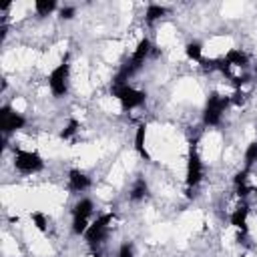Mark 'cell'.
Returning a JSON list of instances; mask_svg holds the SVG:
<instances>
[{
    "label": "cell",
    "instance_id": "obj_1",
    "mask_svg": "<svg viewBox=\"0 0 257 257\" xmlns=\"http://www.w3.org/2000/svg\"><path fill=\"white\" fill-rule=\"evenodd\" d=\"M110 92H112V96L118 98L122 110H133V108L141 106V104L147 100V94H145L143 90H137V88L128 86L126 82H124V84H116V82H112Z\"/></svg>",
    "mask_w": 257,
    "mask_h": 257
},
{
    "label": "cell",
    "instance_id": "obj_2",
    "mask_svg": "<svg viewBox=\"0 0 257 257\" xmlns=\"http://www.w3.org/2000/svg\"><path fill=\"white\" fill-rule=\"evenodd\" d=\"M14 167L24 173V175H30V173H38L44 169V161L38 153H32V151H22V149H14Z\"/></svg>",
    "mask_w": 257,
    "mask_h": 257
},
{
    "label": "cell",
    "instance_id": "obj_3",
    "mask_svg": "<svg viewBox=\"0 0 257 257\" xmlns=\"http://www.w3.org/2000/svg\"><path fill=\"white\" fill-rule=\"evenodd\" d=\"M48 84L54 96H64L68 90V54H64V58L60 60V64L56 68H52L50 76H48Z\"/></svg>",
    "mask_w": 257,
    "mask_h": 257
},
{
    "label": "cell",
    "instance_id": "obj_4",
    "mask_svg": "<svg viewBox=\"0 0 257 257\" xmlns=\"http://www.w3.org/2000/svg\"><path fill=\"white\" fill-rule=\"evenodd\" d=\"M229 104V98L227 96H221L217 92H211L209 98H207V106H205V112H203V120L205 124H219L225 108Z\"/></svg>",
    "mask_w": 257,
    "mask_h": 257
},
{
    "label": "cell",
    "instance_id": "obj_5",
    "mask_svg": "<svg viewBox=\"0 0 257 257\" xmlns=\"http://www.w3.org/2000/svg\"><path fill=\"white\" fill-rule=\"evenodd\" d=\"M92 213V201L90 199H80L74 209H72V231L76 235H84L88 229V217Z\"/></svg>",
    "mask_w": 257,
    "mask_h": 257
},
{
    "label": "cell",
    "instance_id": "obj_6",
    "mask_svg": "<svg viewBox=\"0 0 257 257\" xmlns=\"http://www.w3.org/2000/svg\"><path fill=\"white\" fill-rule=\"evenodd\" d=\"M112 221V213H104L100 215L96 221H92L84 233V239L88 245H96V243H102L108 235V223Z\"/></svg>",
    "mask_w": 257,
    "mask_h": 257
},
{
    "label": "cell",
    "instance_id": "obj_7",
    "mask_svg": "<svg viewBox=\"0 0 257 257\" xmlns=\"http://www.w3.org/2000/svg\"><path fill=\"white\" fill-rule=\"evenodd\" d=\"M26 124V120H24V116L22 114H18V112H14L12 110V106H2L0 108V128H2V133L4 135H10V133H14V131H18V128H22Z\"/></svg>",
    "mask_w": 257,
    "mask_h": 257
},
{
    "label": "cell",
    "instance_id": "obj_8",
    "mask_svg": "<svg viewBox=\"0 0 257 257\" xmlns=\"http://www.w3.org/2000/svg\"><path fill=\"white\" fill-rule=\"evenodd\" d=\"M203 179V163L197 155V149L195 145H191L189 149V161H187V185L189 187H195L199 185Z\"/></svg>",
    "mask_w": 257,
    "mask_h": 257
},
{
    "label": "cell",
    "instance_id": "obj_9",
    "mask_svg": "<svg viewBox=\"0 0 257 257\" xmlns=\"http://www.w3.org/2000/svg\"><path fill=\"white\" fill-rule=\"evenodd\" d=\"M68 185H70V191H74V193H82V191H86V189L90 187V179H88L84 173L72 169V171L68 173Z\"/></svg>",
    "mask_w": 257,
    "mask_h": 257
},
{
    "label": "cell",
    "instance_id": "obj_10",
    "mask_svg": "<svg viewBox=\"0 0 257 257\" xmlns=\"http://www.w3.org/2000/svg\"><path fill=\"white\" fill-rule=\"evenodd\" d=\"M247 215H249V207L247 205H239L231 213V225L235 229H239L241 233H247Z\"/></svg>",
    "mask_w": 257,
    "mask_h": 257
},
{
    "label": "cell",
    "instance_id": "obj_11",
    "mask_svg": "<svg viewBox=\"0 0 257 257\" xmlns=\"http://www.w3.org/2000/svg\"><path fill=\"white\" fill-rule=\"evenodd\" d=\"M145 137H147V124H139L135 133V149L145 161H151V155L147 153V147H145Z\"/></svg>",
    "mask_w": 257,
    "mask_h": 257
},
{
    "label": "cell",
    "instance_id": "obj_12",
    "mask_svg": "<svg viewBox=\"0 0 257 257\" xmlns=\"http://www.w3.org/2000/svg\"><path fill=\"white\" fill-rule=\"evenodd\" d=\"M225 60L231 64V66H239V68H245L249 64V56L245 52H241L239 48H233L225 54Z\"/></svg>",
    "mask_w": 257,
    "mask_h": 257
},
{
    "label": "cell",
    "instance_id": "obj_13",
    "mask_svg": "<svg viewBox=\"0 0 257 257\" xmlns=\"http://www.w3.org/2000/svg\"><path fill=\"white\" fill-rule=\"evenodd\" d=\"M147 195H149V185H147V181H145V179H137L135 185H133V189H131V201H141V199H145Z\"/></svg>",
    "mask_w": 257,
    "mask_h": 257
},
{
    "label": "cell",
    "instance_id": "obj_14",
    "mask_svg": "<svg viewBox=\"0 0 257 257\" xmlns=\"http://www.w3.org/2000/svg\"><path fill=\"white\" fill-rule=\"evenodd\" d=\"M165 14H167V8H165V6H159V4H149L145 18H147V22H149V24H153L155 20H159V18H161V16H165Z\"/></svg>",
    "mask_w": 257,
    "mask_h": 257
},
{
    "label": "cell",
    "instance_id": "obj_15",
    "mask_svg": "<svg viewBox=\"0 0 257 257\" xmlns=\"http://www.w3.org/2000/svg\"><path fill=\"white\" fill-rule=\"evenodd\" d=\"M185 54H187L189 60H195V62H201L203 60V48H201L199 42H189L185 46Z\"/></svg>",
    "mask_w": 257,
    "mask_h": 257
},
{
    "label": "cell",
    "instance_id": "obj_16",
    "mask_svg": "<svg viewBox=\"0 0 257 257\" xmlns=\"http://www.w3.org/2000/svg\"><path fill=\"white\" fill-rule=\"evenodd\" d=\"M54 8H56V2L54 0H36L34 2V10H36L38 16H48Z\"/></svg>",
    "mask_w": 257,
    "mask_h": 257
},
{
    "label": "cell",
    "instance_id": "obj_17",
    "mask_svg": "<svg viewBox=\"0 0 257 257\" xmlns=\"http://www.w3.org/2000/svg\"><path fill=\"white\" fill-rule=\"evenodd\" d=\"M78 126H80V124H78V120H76V118H70V120H68V124H66L62 131H60V139H64V141L72 139V137L76 135Z\"/></svg>",
    "mask_w": 257,
    "mask_h": 257
},
{
    "label": "cell",
    "instance_id": "obj_18",
    "mask_svg": "<svg viewBox=\"0 0 257 257\" xmlns=\"http://www.w3.org/2000/svg\"><path fill=\"white\" fill-rule=\"evenodd\" d=\"M255 161H257V141H253V143L247 147V151H245V169L249 171Z\"/></svg>",
    "mask_w": 257,
    "mask_h": 257
},
{
    "label": "cell",
    "instance_id": "obj_19",
    "mask_svg": "<svg viewBox=\"0 0 257 257\" xmlns=\"http://www.w3.org/2000/svg\"><path fill=\"white\" fill-rule=\"evenodd\" d=\"M30 219H32V223L36 225V229H38V231H42V233L46 231V217H44L42 213H38V211H36V213H32V215H30Z\"/></svg>",
    "mask_w": 257,
    "mask_h": 257
},
{
    "label": "cell",
    "instance_id": "obj_20",
    "mask_svg": "<svg viewBox=\"0 0 257 257\" xmlns=\"http://www.w3.org/2000/svg\"><path fill=\"white\" fill-rule=\"evenodd\" d=\"M247 173H249V171H247V169H243L241 173H237V175H235V179H233V181H235V185H237V187H245V185H247Z\"/></svg>",
    "mask_w": 257,
    "mask_h": 257
},
{
    "label": "cell",
    "instance_id": "obj_21",
    "mask_svg": "<svg viewBox=\"0 0 257 257\" xmlns=\"http://www.w3.org/2000/svg\"><path fill=\"white\" fill-rule=\"evenodd\" d=\"M118 257H133V247H131V243H122V245H120Z\"/></svg>",
    "mask_w": 257,
    "mask_h": 257
},
{
    "label": "cell",
    "instance_id": "obj_22",
    "mask_svg": "<svg viewBox=\"0 0 257 257\" xmlns=\"http://www.w3.org/2000/svg\"><path fill=\"white\" fill-rule=\"evenodd\" d=\"M74 12H76V10H74L72 6H66V8L60 10V18H62V20H70V18L74 16Z\"/></svg>",
    "mask_w": 257,
    "mask_h": 257
},
{
    "label": "cell",
    "instance_id": "obj_23",
    "mask_svg": "<svg viewBox=\"0 0 257 257\" xmlns=\"http://www.w3.org/2000/svg\"><path fill=\"white\" fill-rule=\"evenodd\" d=\"M251 191H253V193H255V195H257V187H253V189H251Z\"/></svg>",
    "mask_w": 257,
    "mask_h": 257
},
{
    "label": "cell",
    "instance_id": "obj_24",
    "mask_svg": "<svg viewBox=\"0 0 257 257\" xmlns=\"http://www.w3.org/2000/svg\"><path fill=\"white\" fill-rule=\"evenodd\" d=\"M92 257H100V253H94V255H92Z\"/></svg>",
    "mask_w": 257,
    "mask_h": 257
},
{
    "label": "cell",
    "instance_id": "obj_25",
    "mask_svg": "<svg viewBox=\"0 0 257 257\" xmlns=\"http://www.w3.org/2000/svg\"><path fill=\"white\" fill-rule=\"evenodd\" d=\"M241 257H245V255H241Z\"/></svg>",
    "mask_w": 257,
    "mask_h": 257
}]
</instances>
